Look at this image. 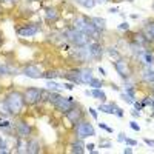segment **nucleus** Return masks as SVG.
<instances>
[{"label":"nucleus","instance_id":"43","mask_svg":"<svg viewBox=\"0 0 154 154\" xmlns=\"http://www.w3.org/2000/svg\"><path fill=\"white\" fill-rule=\"evenodd\" d=\"M116 116H117V117H123V109L122 108H116Z\"/></svg>","mask_w":154,"mask_h":154},{"label":"nucleus","instance_id":"39","mask_svg":"<svg viewBox=\"0 0 154 154\" xmlns=\"http://www.w3.org/2000/svg\"><path fill=\"white\" fill-rule=\"evenodd\" d=\"M130 126L133 128V130H134V131H137V133L140 131V126H139V123H136L134 120H133V122H130Z\"/></svg>","mask_w":154,"mask_h":154},{"label":"nucleus","instance_id":"58","mask_svg":"<svg viewBox=\"0 0 154 154\" xmlns=\"http://www.w3.org/2000/svg\"><path fill=\"white\" fill-rule=\"evenodd\" d=\"M128 2H133V0H128Z\"/></svg>","mask_w":154,"mask_h":154},{"label":"nucleus","instance_id":"14","mask_svg":"<svg viewBox=\"0 0 154 154\" xmlns=\"http://www.w3.org/2000/svg\"><path fill=\"white\" fill-rule=\"evenodd\" d=\"M116 108H117V105H116V103H105V102H102L100 106H99V111L106 112V114H114L116 112Z\"/></svg>","mask_w":154,"mask_h":154},{"label":"nucleus","instance_id":"40","mask_svg":"<svg viewBox=\"0 0 154 154\" xmlns=\"http://www.w3.org/2000/svg\"><path fill=\"white\" fill-rule=\"evenodd\" d=\"M49 94L51 91H43L42 89V100H49Z\"/></svg>","mask_w":154,"mask_h":154},{"label":"nucleus","instance_id":"15","mask_svg":"<svg viewBox=\"0 0 154 154\" xmlns=\"http://www.w3.org/2000/svg\"><path fill=\"white\" fill-rule=\"evenodd\" d=\"M17 152H20V154L28 152V142L25 140V137L17 139Z\"/></svg>","mask_w":154,"mask_h":154},{"label":"nucleus","instance_id":"8","mask_svg":"<svg viewBox=\"0 0 154 154\" xmlns=\"http://www.w3.org/2000/svg\"><path fill=\"white\" fill-rule=\"evenodd\" d=\"M65 116H66V119H68L72 125H77V123H79V120L82 119V109L77 106V105H74Z\"/></svg>","mask_w":154,"mask_h":154},{"label":"nucleus","instance_id":"16","mask_svg":"<svg viewBox=\"0 0 154 154\" xmlns=\"http://www.w3.org/2000/svg\"><path fill=\"white\" fill-rule=\"evenodd\" d=\"M40 151V143L38 140H29L28 142V154H37Z\"/></svg>","mask_w":154,"mask_h":154},{"label":"nucleus","instance_id":"51","mask_svg":"<svg viewBox=\"0 0 154 154\" xmlns=\"http://www.w3.org/2000/svg\"><path fill=\"white\" fill-rule=\"evenodd\" d=\"M117 140H119V142H123V140H125V134H123V133H120V134H119V137H117Z\"/></svg>","mask_w":154,"mask_h":154},{"label":"nucleus","instance_id":"20","mask_svg":"<svg viewBox=\"0 0 154 154\" xmlns=\"http://www.w3.org/2000/svg\"><path fill=\"white\" fill-rule=\"evenodd\" d=\"M91 23L94 25V26L99 29V31H102V29H105V19H102V17H93L91 19Z\"/></svg>","mask_w":154,"mask_h":154},{"label":"nucleus","instance_id":"31","mask_svg":"<svg viewBox=\"0 0 154 154\" xmlns=\"http://www.w3.org/2000/svg\"><path fill=\"white\" fill-rule=\"evenodd\" d=\"M0 152H8V149H6V142L3 140V137H0Z\"/></svg>","mask_w":154,"mask_h":154},{"label":"nucleus","instance_id":"21","mask_svg":"<svg viewBox=\"0 0 154 154\" xmlns=\"http://www.w3.org/2000/svg\"><path fill=\"white\" fill-rule=\"evenodd\" d=\"M85 146H83V143L80 142V140H77V142H74L72 145H71V152H77V154H83L85 152V149H83Z\"/></svg>","mask_w":154,"mask_h":154},{"label":"nucleus","instance_id":"29","mask_svg":"<svg viewBox=\"0 0 154 154\" xmlns=\"http://www.w3.org/2000/svg\"><path fill=\"white\" fill-rule=\"evenodd\" d=\"M146 38L149 40V38H154V23L149 25V26L146 28Z\"/></svg>","mask_w":154,"mask_h":154},{"label":"nucleus","instance_id":"26","mask_svg":"<svg viewBox=\"0 0 154 154\" xmlns=\"http://www.w3.org/2000/svg\"><path fill=\"white\" fill-rule=\"evenodd\" d=\"M82 6H85V8H88V9H91L94 5H96V0H77Z\"/></svg>","mask_w":154,"mask_h":154},{"label":"nucleus","instance_id":"6","mask_svg":"<svg viewBox=\"0 0 154 154\" xmlns=\"http://www.w3.org/2000/svg\"><path fill=\"white\" fill-rule=\"evenodd\" d=\"M114 69L117 71V74L120 77H123V79H126V77L130 75V68H128L126 60H123V59H117L114 62Z\"/></svg>","mask_w":154,"mask_h":154},{"label":"nucleus","instance_id":"42","mask_svg":"<svg viewBox=\"0 0 154 154\" xmlns=\"http://www.w3.org/2000/svg\"><path fill=\"white\" fill-rule=\"evenodd\" d=\"M88 111H89V114L93 116V119L96 120V119H97V109H94V108H89Z\"/></svg>","mask_w":154,"mask_h":154},{"label":"nucleus","instance_id":"57","mask_svg":"<svg viewBox=\"0 0 154 154\" xmlns=\"http://www.w3.org/2000/svg\"><path fill=\"white\" fill-rule=\"evenodd\" d=\"M151 106H152V109H154V100H152V105H151ZM152 116H154V112H152Z\"/></svg>","mask_w":154,"mask_h":154},{"label":"nucleus","instance_id":"38","mask_svg":"<svg viewBox=\"0 0 154 154\" xmlns=\"http://www.w3.org/2000/svg\"><path fill=\"white\" fill-rule=\"evenodd\" d=\"M119 29H122V31H128V29H130V25H128L126 22H123V23L119 25Z\"/></svg>","mask_w":154,"mask_h":154},{"label":"nucleus","instance_id":"13","mask_svg":"<svg viewBox=\"0 0 154 154\" xmlns=\"http://www.w3.org/2000/svg\"><path fill=\"white\" fill-rule=\"evenodd\" d=\"M88 22H89V20H88L86 17H77L75 22H74V26H72V28L77 29V31H82V32H83L85 28H86V25H88Z\"/></svg>","mask_w":154,"mask_h":154},{"label":"nucleus","instance_id":"9","mask_svg":"<svg viewBox=\"0 0 154 154\" xmlns=\"http://www.w3.org/2000/svg\"><path fill=\"white\" fill-rule=\"evenodd\" d=\"M88 51H89V54H91L93 59H100L102 54H103V48H102V45L99 42H91V43H88L86 45Z\"/></svg>","mask_w":154,"mask_h":154},{"label":"nucleus","instance_id":"5","mask_svg":"<svg viewBox=\"0 0 154 154\" xmlns=\"http://www.w3.org/2000/svg\"><path fill=\"white\" fill-rule=\"evenodd\" d=\"M23 96H25V102H26V103L34 105V103H37L38 100H42V89L40 88H34V86L28 88V89H25Z\"/></svg>","mask_w":154,"mask_h":154},{"label":"nucleus","instance_id":"3","mask_svg":"<svg viewBox=\"0 0 154 154\" xmlns=\"http://www.w3.org/2000/svg\"><path fill=\"white\" fill-rule=\"evenodd\" d=\"M75 131H77V137H79L80 140L82 139H86V137H94L96 136L94 126L89 123V122H86V120L79 122V125H77V128H75Z\"/></svg>","mask_w":154,"mask_h":154},{"label":"nucleus","instance_id":"4","mask_svg":"<svg viewBox=\"0 0 154 154\" xmlns=\"http://www.w3.org/2000/svg\"><path fill=\"white\" fill-rule=\"evenodd\" d=\"M60 112H63V114H66L75 103H74V97H63V96H59V99L53 103Z\"/></svg>","mask_w":154,"mask_h":154},{"label":"nucleus","instance_id":"34","mask_svg":"<svg viewBox=\"0 0 154 154\" xmlns=\"http://www.w3.org/2000/svg\"><path fill=\"white\" fill-rule=\"evenodd\" d=\"M123 142H125L126 145H130V146H136V145H137V142H136V140H133V139H130V137H125V140H123Z\"/></svg>","mask_w":154,"mask_h":154},{"label":"nucleus","instance_id":"45","mask_svg":"<svg viewBox=\"0 0 154 154\" xmlns=\"http://www.w3.org/2000/svg\"><path fill=\"white\" fill-rule=\"evenodd\" d=\"M143 106H146V105H152V99H149V97H146L145 100H143V103H142Z\"/></svg>","mask_w":154,"mask_h":154},{"label":"nucleus","instance_id":"37","mask_svg":"<svg viewBox=\"0 0 154 154\" xmlns=\"http://www.w3.org/2000/svg\"><path fill=\"white\" fill-rule=\"evenodd\" d=\"M111 146H112L111 142H106V140H102L100 142V148H111Z\"/></svg>","mask_w":154,"mask_h":154},{"label":"nucleus","instance_id":"32","mask_svg":"<svg viewBox=\"0 0 154 154\" xmlns=\"http://www.w3.org/2000/svg\"><path fill=\"white\" fill-rule=\"evenodd\" d=\"M99 128H102V130H105L106 133H112V128H109L106 123H103V122H100L99 123Z\"/></svg>","mask_w":154,"mask_h":154},{"label":"nucleus","instance_id":"54","mask_svg":"<svg viewBox=\"0 0 154 154\" xmlns=\"http://www.w3.org/2000/svg\"><path fill=\"white\" fill-rule=\"evenodd\" d=\"M111 88H112V91H120V89H119V86H116V85H112Z\"/></svg>","mask_w":154,"mask_h":154},{"label":"nucleus","instance_id":"17","mask_svg":"<svg viewBox=\"0 0 154 154\" xmlns=\"http://www.w3.org/2000/svg\"><path fill=\"white\" fill-rule=\"evenodd\" d=\"M9 114H12V112H11V109H9V105H8L6 99H5V100H0V116L8 117Z\"/></svg>","mask_w":154,"mask_h":154},{"label":"nucleus","instance_id":"35","mask_svg":"<svg viewBox=\"0 0 154 154\" xmlns=\"http://www.w3.org/2000/svg\"><path fill=\"white\" fill-rule=\"evenodd\" d=\"M120 96H122V99H123V100H125V102H126V103H133V102H134V99H131V97H130V96H126V94H125V93H122V94H120Z\"/></svg>","mask_w":154,"mask_h":154},{"label":"nucleus","instance_id":"2","mask_svg":"<svg viewBox=\"0 0 154 154\" xmlns=\"http://www.w3.org/2000/svg\"><path fill=\"white\" fill-rule=\"evenodd\" d=\"M65 37L68 38L69 42H72L75 46H79V48H83L89 43V35L82 32V31H77L74 28H69L65 31Z\"/></svg>","mask_w":154,"mask_h":154},{"label":"nucleus","instance_id":"36","mask_svg":"<svg viewBox=\"0 0 154 154\" xmlns=\"http://www.w3.org/2000/svg\"><path fill=\"white\" fill-rule=\"evenodd\" d=\"M108 53H109L111 57H117V59H119V53L116 51V48H109V49H108Z\"/></svg>","mask_w":154,"mask_h":154},{"label":"nucleus","instance_id":"53","mask_svg":"<svg viewBox=\"0 0 154 154\" xmlns=\"http://www.w3.org/2000/svg\"><path fill=\"white\" fill-rule=\"evenodd\" d=\"M117 11H119L117 8H111V9H109V12H111V14H114V12H117Z\"/></svg>","mask_w":154,"mask_h":154},{"label":"nucleus","instance_id":"41","mask_svg":"<svg viewBox=\"0 0 154 154\" xmlns=\"http://www.w3.org/2000/svg\"><path fill=\"white\" fill-rule=\"evenodd\" d=\"M11 123L8 120H0V128H9Z\"/></svg>","mask_w":154,"mask_h":154},{"label":"nucleus","instance_id":"1","mask_svg":"<svg viewBox=\"0 0 154 154\" xmlns=\"http://www.w3.org/2000/svg\"><path fill=\"white\" fill-rule=\"evenodd\" d=\"M6 102H8V105H9V109L12 114H20L23 106H25V96L19 91H12L6 96Z\"/></svg>","mask_w":154,"mask_h":154},{"label":"nucleus","instance_id":"11","mask_svg":"<svg viewBox=\"0 0 154 154\" xmlns=\"http://www.w3.org/2000/svg\"><path fill=\"white\" fill-rule=\"evenodd\" d=\"M16 31H17V34H20L22 37H31V35L37 34L38 26H37V25H25V26H22V28H17Z\"/></svg>","mask_w":154,"mask_h":154},{"label":"nucleus","instance_id":"48","mask_svg":"<svg viewBox=\"0 0 154 154\" xmlns=\"http://www.w3.org/2000/svg\"><path fill=\"white\" fill-rule=\"evenodd\" d=\"M85 148H86V149H88V151H93V149H94V148H96V145H94V143H88V145H86V146H85Z\"/></svg>","mask_w":154,"mask_h":154},{"label":"nucleus","instance_id":"56","mask_svg":"<svg viewBox=\"0 0 154 154\" xmlns=\"http://www.w3.org/2000/svg\"><path fill=\"white\" fill-rule=\"evenodd\" d=\"M2 2H14V0H2Z\"/></svg>","mask_w":154,"mask_h":154},{"label":"nucleus","instance_id":"25","mask_svg":"<svg viewBox=\"0 0 154 154\" xmlns=\"http://www.w3.org/2000/svg\"><path fill=\"white\" fill-rule=\"evenodd\" d=\"M46 86H48L49 91H57V89L63 88L62 85H59L57 82H53V80H48V82H46Z\"/></svg>","mask_w":154,"mask_h":154},{"label":"nucleus","instance_id":"44","mask_svg":"<svg viewBox=\"0 0 154 154\" xmlns=\"http://www.w3.org/2000/svg\"><path fill=\"white\" fill-rule=\"evenodd\" d=\"M133 105H134V108H136L137 111H140V109L143 108V105H142V103H139V102H136V100L133 102Z\"/></svg>","mask_w":154,"mask_h":154},{"label":"nucleus","instance_id":"30","mask_svg":"<svg viewBox=\"0 0 154 154\" xmlns=\"http://www.w3.org/2000/svg\"><path fill=\"white\" fill-rule=\"evenodd\" d=\"M125 91H126V93H125L126 96H130L131 99H136V93H134V88H133L131 85H130V86H126V88H125Z\"/></svg>","mask_w":154,"mask_h":154},{"label":"nucleus","instance_id":"24","mask_svg":"<svg viewBox=\"0 0 154 154\" xmlns=\"http://www.w3.org/2000/svg\"><path fill=\"white\" fill-rule=\"evenodd\" d=\"M146 40H148V38H146L143 34H136V35H134V42H136V45H139V46H142L143 43H146Z\"/></svg>","mask_w":154,"mask_h":154},{"label":"nucleus","instance_id":"7","mask_svg":"<svg viewBox=\"0 0 154 154\" xmlns=\"http://www.w3.org/2000/svg\"><path fill=\"white\" fill-rule=\"evenodd\" d=\"M22 74L26 75L28 79H40V77H42L40 69H38V66H35V65H26V66H23Z\"/></svg>","mask_w":154,"mask_h":154},{"label":"nucleus","instance_id":"19","mask_svg":"<svg viewBox=\"0 0 154 154\" xmlns=\"http://www.w3.org/2000/svg\"><path fill=\"white\" fill-rule=\"evenodd\" d=\"M45 17H46V20H49V22L57 20V19H59V12H57V9H54V8H46Z\"/></svg>","mask_w":154,"mask_h":154},{"label":"nucleus","instance_id":"50","mask_svg":"<svg viewBox=\"0 0 154 154\" xmlns=\"http://www.w3.org/2000/svg\"><path fill=\"white\" fill-rule=\"evenodd\" d=\"M123 152H125V154H131V152H133V148H130V146H126V148L123 149Z\"/></svg>","mask_w":154,"mask_h":154},{"label":"nucleus","instance_id":"18","mask_svg":"<svg viewBox=\"0 0 154 154\" xmlns=\"http://www.w3.org/2000/svg\"><path fill=\"white\" fill-rule=\"evenodd\" d=\"M142 79H143L145 82H148V83H154V69H151V66L143 71Z\"/></svg>","mask_w":154,"mask_h":154},{"label":"nucleus","instance_id":"33","mask_svg":"<svg viewBox=\"0 0 154 154\" xmlns=\"http://www.w3.org/2000/svg\"><path fill=\"white\" fill-rule=\"evenodd\" d=\"M9 74V68L6 65H0V75H6Z\"/></svg>","mask_w":154,"mask_h":154},{"label":"nucleus","instance_id":"28","mask_svg":"<svg viewBox=\"0 0 154 154\" xmlns=\"http://www.w3.org/2000/svg\"><path fill=\"white\" fill-rule=\"evenodd\" d=\"M59 74L56 72V71H48V72H45V74H42V77L40 79H48V80H51V79H56Z\"/></svg>","mask_w":154,"mask_h":154},{"label":"nucleus","instance_id":"27","mask_svg":"<svg viewBox=\"0 0 154 154\" xmlns=\"http://www.w3.org/2000/svg\"><path fill=\"white\" fill-rule=\"evenodd\" d=\"M88 85H89V86H93V88H102V86H103V82H102L100 79H94V77H93L91 82H89Z\"/></svg>","mask_w":154,"mask_h":154},{"label":"nucleus","instance_id":"47","mask_svg":"<svg viewBox=\"0 0 154 154\" xmlns=\"http://www.w3.org/2000/svg\"><path fill=\"white\" fill-rule=\"evenodd\" d=\"M62 86H63V88H66V89H69V91L74 88V85H72V83H63Z\"/></svg>","mask_w":154,"mask_h":154},{"label":"nucleus","instance_id":"55","mask_svg":"<svg viewBox=\"0 0 154 154\" xmlns=\"http://www.w3.org/2000/svg\"><path fill=\"white\" fill-rule=\"evenodd\" d=\"M96 2H99V3H106V2H109V0H96Z\"/></svg>","mask_w":154,"mask_h":154},{"label":"nucleus","instance_id":"10","mask_svg":"<svg viewBox=\"0 0 154 154\" xmlns=\"http://www.w3.org/2000/svg\"><path fill=\"white\" fill-rule=\"evenodd\" d=\"M16 133L19 137H25L26 139L29 134H31V126L25 122V120H20L17 125H16Z\"/></svg>","mask_w":154,"mask_h":154},{"label":"nucleus","instance_id":"52","mask_svg":"<svg viewBox=\"0 0 154 154\" xmlns=\"http://www.w3.org/2000/svg\"><path fill=\"white\" fill-rule=\"evenodd\" d=\"M99 72H100V74H102V75H106V71H105V69H103V68H102V66H100V68H99Z\"/></svg>","mask_w":154,"mask_h":154},{"label":"nucleus","instance_id":"12","mask_svg":"<svg viewBox=\"0 0 154 154\" xmlns=\"http://www.w3.org/2000/svg\"><path fill=\"white\" fill-rule=\"evenodd\" d=\"M79 79L82 83H89L93 79V72L91 69H88V68H83V69H79Z\"/></svg>","mask_w":154,"mask_h":154},{"label":"nucleus","instance_id":"23","mask_svg":"<svg viewBox=\"0 0 154 154\" xmlns=\"http://www.w3.org/2000/svg\"><path fill=\"white\" fill-rule=\"evenodd\" d=\"M140 56H142V59H143V62L146 63V65H148V66H151V65H152V63H154V56H152L151 53H142V54H140Z\"/></svg>","mask_w":154,"mask_h":154},{"label":"nucleus","instance_id":"46","mask_svg":"<svg viewBox=\"0 0 154 154\" xmlns=\"http://www.w3.org/2000/svg\"><path fill=\"white\" fill-rule=\"evenodd\" d=\"M145 143H146L148 146H152V148H154V140H151V139H145Z\"/></svg>","mask_w":154,"mask_h":154},{"label":"nucleus","instance_id":"22","mask_svg":"<svg viewBox=\"0 0 154 154\" xmlns=\"http://www.w3.org/2000/svg\"><path fill=\"white\" fill-rule=\"evenodd\" d=\"M89 93H91V96H93V97H97V99H100L102 102H105V100H106V94H105L103 91H102L100 88H94L93 91H89Z\"/></svg>","mask_w":154,"mask_h":154},{"label":"nucleus","instance_id":"49","mask_svg":"<svg viewBox=\"0 0 154 154\" xmlns=\"http://www.w3.org/2000/svg\"><path fill=\"white\" fill-rule=\"evenodd\" d=\"M131 114H133V117H140V111H137V109L131 111Z\"/></svg>","mask_w":154,"mask_h":154}]
</instances>
